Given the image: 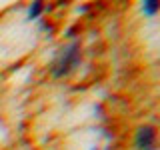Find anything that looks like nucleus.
Segmentation results:
<instances>
[{"label":"nucleus","instance_id":"obj_2","mask_svg":"<svg viewBox=\"0 0 160 150\" xmlns=\"http://www.w3.org/2000/svg\"><path fill=\"white\" fill-rule=\"evenodd\" d=\"M134 142H136L138 150H156L158 142H160L156 128H154V126H140L138 132H136Z\"/></svg>","mask_w":160,"mask_h":150},{"label":"nucleus","instance_id":"obj_1","mask_svg":"<svg viewBox=\"0 0 160 150\" xmlns=\"http://www.w3.org/2000/svg\"><path fill=\"white\" fill-rule=\"evenodd\" d=\"M80 62V44H70L68 48H64V52L60 54V58L54 62V68H52V74L54 78H62L70 74L74 68L78 66Z\"/></svg>","mask_w":160,"mask_h":150},{"label":"nucleus","instance_id":"obj_3","mask_svg":"<svg viewBox=\"0 0 160 150\" xmlns=\"http://www.w3.org/2000/svg\"><path fill=\"white\" fill-rule=\"evenodd\" d=\"M142 8H144V12H146V14L152 16V14L160 8V2H156V0H146V2L142 4Z\"/></svg>","mask_w":160,"mask_h":150},{"label":"nucleus","instance_id":"obj_4","mask_svg":"<svg viewBox=\"0 0 160 150\" xmlns=\"http://www.w3.org/2000/svg\"><path fill=\"white\" fill-rule=\"evenodd\" d=\"M42 8H44L42 2H34L32 6H30V10H28V18H36L38 14L42 12Z\"/></svg>","mask_w":160,"mask_h":150}]
</instances>
